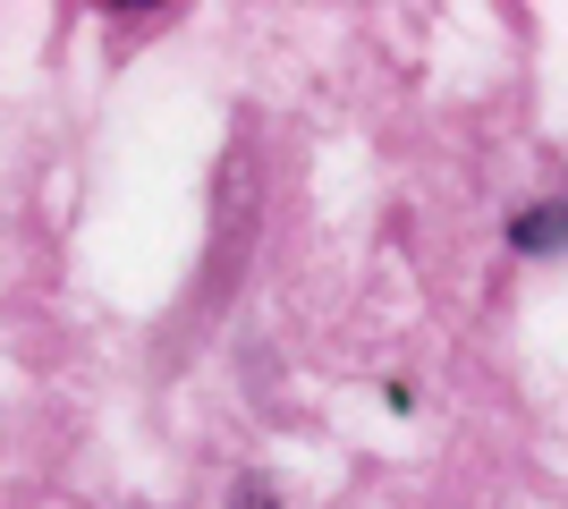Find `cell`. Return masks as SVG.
<instances>
[{"label":"cell","instance_id":"cell-1","mask_svg":"<svg viewBox=\"0 0 568 509\" xmlns=\"http://www.w3.org/2000/svg\"><path fill=\"white\" fill-rule=\"evenodd\" d=\"M509 246L518 255H568V204H535V213L509 221Z\"/></svg>","mask_w":568,"mask_h":509},{"label":"cell","instance_id":"cell-2","mask_svg":"<svg viewBox=\"0 0 568 509\" xmlns=\"http://www.w3.org/2000/svg\"><path fill=\"white\" fill-rule=\"evenodd\" d=\"M230 509H281V501H272V485H263V476H237Z\"/></svg>","mask_w":568,"mask_h":509}]
</instances>
